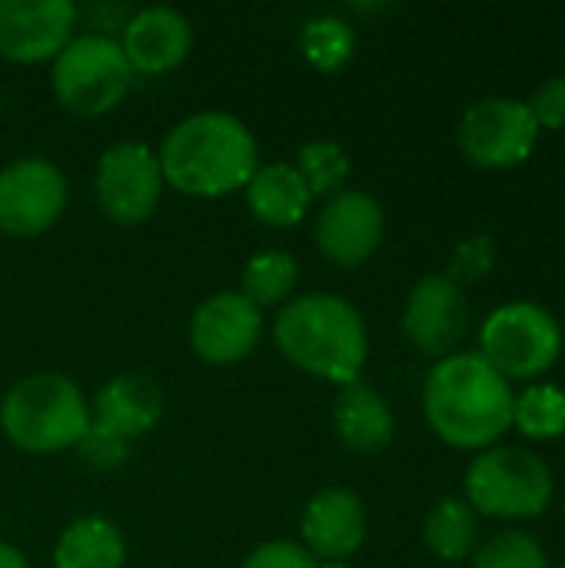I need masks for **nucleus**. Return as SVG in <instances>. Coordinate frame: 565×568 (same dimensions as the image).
<instances>
[{"label":"nucleus","instance_id":"f257e3e1","mask_svg":"<svg viewBox=\"0 0 565 568\" xmlns=\"http://www.w3.org/2000/svg\"><path fill=\"white\" fill-rule=\"evenodd\" d=\"M516 393L480 353L440 359L423 386L430 429L453 449H493L513 429Z\"/></svg>","mask_w":565,"mask_h":568},{"label":"nucleus","instance_id":"f03ea898","mask_svg":"<svg viewBox=\"0 0 565 568\" xmlns=\"http://www.w3.org/2000/svg\"><path fill=\"white\" fill-rule=\"evenodd\" d=\"M163 183L186 196H226L256 173V140L243 120L203 110L180 120L157 153Z\"/></svg>","mask_w":565,"mask_h":568},{"label":"nucleus","instance_id":"7ed1b4c3","mask_svg":"<svg viewBox=\"0 0 565 568\" xmlns=\"http://www.w3.org/2000/svg\"><path fill=\"white\" fill-rule=\"evenodd\" d=\"M276 349L303 373L353 386L366 366L370 339L360 310L333 293L293 300L273 323Z\"/></svg>","mask_w":565,"mask_h":568},{"label":"nucleus","instance_id":"20e7f679","mask_svg":"<svg viewBox=\"0 0 565 568\" xmlns=\"http://www.w3.org/2000/svg\"><path fill=\"white\" fill-rule=\"evenodd\" d=\"M0 429L23 453H60L90 429V406L67 376L33 373L3 396Z\"/></svg>","mask_w":565,"mask_h":568},{"label":"nucleus","instance_id":"39448f33","mask_svg":"<svg viewBox=\"0 0 565 568\" xmlns=\"http://www.w3.org/2000/svg\"><path fill=\"white\" fill-rule=\"evenodd\" d=\"M553 499V469L523 446L483 449L466 473V503L490 519H536Z\"/></svg>","mask_w":565,"mask_h":568},{"label":"nucleus","instance_id":"423d86ee","mask_svg":"<svg viewBox=\"0 0 565 568\" xmlns=\"http://www.w3.org/2000/svg\"><path fill=\"white\" fill-rule=\"evenodd\" d=\"M133 83L120 43L103 33L73 37L53 57V93L77 116H103L123 103Z\"/></svg>","mask_w":565,"mask_h":568},{"label":"nucleus","instance_id":"0eeeda50","mask_svg":"<svg viewBox=\"0 0 565 568\" xmlns=\"http://www.w3.org/2000/svg\"><path fill=\"white\" fill-rule=\"evenodd\" d=\"M563 353L559 320L539 303H506L480 329V356L509 383L539 379Z\"/></svg>","mask_w":565,"mask_h":568},{"label":"nucleus","instance_id":"6e6552de","mask_svg":"<svg viewBox=\"0 0 565 568\" xmlns=\"http://www.w3.org/2000/svg\"><path fill=\"white\" fill-rule=\"evenodd\" d=\"M456 143L473 166L513 170L533 156L539 143V123L529 103L513 97H486L463 113Z\"/></svg>","mask_w":565,"mask_h":568},{"label":"nucleus","instance_id":"1a4fd4ad","mask_svg":"<svg viewBox=\"0 0 565 568\" xmlns=\"http://www.w3.org/2000/svg\"><path fill=\"white\" fill-rule=\"evenodd\" d=\"M97 203L100 210L123 226L147 223L157 213L160 193H163V173L160 160L147 143H117L103 150L97 163Z\"/></svg>","mask_w":565,"mask_h":568},{"label":"nucleus","instance_id":"9d476101","mask_svg":"<svg viewBox=\"0 0 565 568\" xmlns=\"http://www.w3.org/2000/svg\"><path fill=\"white\" fill-rule=\"evenodd\" d=\"M67 206V180L43 156H23L0 170V230L7 236L47 233Z\"/></svg>","mask_w":565,"mask_h":568},{"label":"nucleus","instance_id":"9b49d317","mask_svg":"<svg viewBox=\"0 0 565 568\" xmlns=\"http://www.w3.org/2000/svg\"><path fill=\"white\" fill-rule=\"evenodd\" d=\"M470 329V303L450 276H423L403 310V333L423 353L446 359Z\"/></svg>","mask_w":565,"mask_h":568},{"label":"nucleus","instance_id":"f8f14e48","mask_svg":"<svg viewBox=\"0 0 565 568\" xmlns=\"http://www.w3.org/2000/svg\"><path fill=\"white\" fill-rule=\"evenodd\" d=\"M70 0H0V57L13 63L53 60L73 40Z\"/></svg>","mask_w":565,"mask_h":568},{"label":"nucleus","instance_id":"ddd939ff","mask_svg":"<svg viewBox=\"0 0 565 568\" xmlns=\"http://www.w3.org/2000/svg\"><path fill=\"white\" fill-rule=\"evenodd\" d=\"M383 230V206L363 190H343L330 196V203L320 210L313 223V240L330 263L350 270L366 263L380 250Z\"/></svg>","mask_w":565,"mask_h":568},{"label":"nucleus","instance_id":"4468645a","mask_svg":"<svg viewBox=\"0 0 565 568\" xmlns=\"http://www.w3.org/2000/svg\"><path fill=\"white\" fill-rule=\"evenodd\" d=\"M263 336V316L243 293H216L203 300L190 320V346L213 366L246 359Z\"/></svg>","mask_w":565,"mask_h":568},{"label":"nucleus","instance_id":"2eb2a0df","mask_svg":"<svg viewBox=\"0 0 565 568\" xmlns=\"http://www.w3.org/2000/svg\"><path fill=\"white\" fill-rule=\"evenodd\" d=\"M303 549L320 562L350 559L366 539V509L350 489H323L303 513Z\"/></svg>","mask_w":565,"mask_h":568},{"label":"nucleus","instance_id":"dca6fc26","mask_svg":"<svg viewBox=\"0 0 565 568\" xmlns=\"http://www.w3.org/2000/svg\"><path fill=\"white\" fill-rule=\"evenodd\" d=\"M193 47L190 20L173 7H147L123 27V57L140 73H167L186 60Z\"/></svg>","mask_w":565,"mask_h":568},{"label":"nucleus","instance_id":"f3484780","mask_svg":"<svg viewBox=\"0 0 565 568\" xmlns=\"http://www.w3.org/2000/svg\"><path fill=\"white\" fill-rule=\"evenodd\" d=\"M160 416H163V389L140 373H120L110 383H103L90 413L97 426L120 436L123 443L147 436L160 423Z\"/></svg>","mask_w":565,"mask_h":568},{"label":"nucleus","instance_id":"a211bd4d","mask_svg":"<svg viewBox=\"0 0 565 568\" xmlns=\"http://www.w3.org/2000/svg\"><path fill=\"white\" fill-rule=\"evenodd\" d=\"M333 426H336L340 443L360 456L383 453L396 433L393 409L386 406V399L376 389H370L363 383L343 386V393L333 406Z\"/></svg>","mask_w":565,"mask_h":568},{"label":"nucleus","instance_id":"6ab92c4d","mask_svg":"<svg viewBox=\"0 0 565 568\" xmlns=\"http://www.w3.org/2000/svg\"><path fill=\"white\" fill-rule=\"evenodd\" d=\"M313 203V193L306 190L303 176L293 163H270L256 166V173L246 183V206L250 213L276 230L296 226Z\"/></svg>","mask_w":565,"mask_h":568},{"label":"nucleus","instance_id":"aec40b11","mask_svg":"<svg viewBox=\"0 0 565 568\" xmlns=\"http://www.w3.org/2000/svg\"><path fill=\"white\" fill-rule=\"evenodd\" d=\"M127 546L113 523L100 516H83L70 523L53 549L57 568H123Z\"/></svg>","mask_w":565,"mask_h":568},{"label":"nucleus","instance_id":"412c9836","mask_svg":"<svg viewBox=\"0 0 565 568\" xmlns=\"http://www.w3.org/2000/svg\"><path fill=\"white\" fill-rule=\"evenodd\" d=\"M476 532H480L476 513L460 496L440 499L423 523L426 549L443 562H463L476 549Z\"/></svg>","mask_w":565,"mask_h":568},{"label":"nucleus","instance_id":"4be33fe9","mask_svg":"<svg viewBox=\"0 0 565 568\" xmlns=\"http://www.w3.org/2000/svg\"><path fill=\"white\" fill-rule=\"evenodd\" d=\"M513 426L533 443L565 436V389L553 383H536L523 389L513 403Z\"/></svg>","mask_w":565,"mask_h":568},{"label":"nucleus","instance_id":"5701e85b","mask_svg":"<svg viewBox=\"0 0 565 568\" xmlns=\"http://www.w3.org/2000/svg\"><path fill=\"white\" fill-rule=\"evenodd\" d=\"M296 280H300V266L290 253L263 250V253L250 256V263L243 270V296L256 310L276 306V303L290 300V293L296 290Z\"/></svg>","mask_w":565,"mask_h":568},{"label":"nucleus","instance_id":"b1692460","mask_svg":"<svg viewBox=\"0 0 565 568\" xmlns=\"http://www.w3.org/2000/svg\"><path fill=\"white\" fill-rule=\"evenodd\" d=\"M300 50L310 67L333 73L350 63V57L356 50V33L340 17H313V20H306V27L300 33Z\"/></svg>","mask_w":565,"mask_h":568},{"label":"nucleus","instance_id":"393cba45","mask_svg":"<svg viewBox=\"0 0 565 568\" xmlns=\"http://www.w3.org/2000/svg\"><path fill=\"white\" fill-rule=\"evenodd\" d=\"M296 173L313 196H336L350 180V156L333 140H310L296 156Z\"/></svg>","mask_w":565,"mask_h":568},{"label":"nucleus","instance_id":"a878e982","mask_svg":"<svg viewBox=\"0 0 565 568\" xmlns=\"http://www.w3.org/2000/svg\"><path fill=\"white\" fill-rule=\"evenodd\" d=\"M473 568H549V556L529 532L503 529L473 549Z\"/></svg>","mask_w":565,"mask_h":568},{"label":"nucleus","instance_id":"bb28decb","mask_svg":"<svg viewBox=\"0 0 565 568\" xmlns=\"http://www.w3.org/2000/svg\"><path fill=\"white\" fill-rule=\"evenodd\" d=\"M496 260H500V253H496V243H493V236H470V240H463L460 246H456V253H453V263H450V280L456 283V286H463V283H476V280H483V276H490L493 273V266H496Z\"/></svg>","mask_w":565,"mask_h":568},{"label":"nucleus","instance_id":"cd10ccee","mask_svg":"<svg viewBox=\"0 0 565 568\" xmlns=\"http://www.w3.org/2000/svg\"><path fill=\"white\" fill-rule=\"evenodd\" d=\"M77 449H80V459L90 463L93 469H113L127 456V443L120 436L107 433L103 426H97L93 419H90V429L83 433V439L77 443Z\"/></svg>","mask_w":565,"mask_h":568},{"label":"nucleus","instance_id":"c85d7f7f","mask_svg":"<svg viewBox=\"0 0 565 568\" xmlns=\"http://www.w3.org/2000/svg\"><path fill=\"white\" fill-rule=\"evenodd\" d=\"M243 568H320V562L296 542L276 539V542H263L250 552V559Z\"/></svg>","mask_w":565,"mask_h":568},{"label":"nucleus","instance_id":"c756f323","mask_svg":"<svg viewBox=\"0 0 565 568\" xmlns=\"http://www.w3.org/2000/svg\"><path fill=\"white\" fill-rule=\"evenodd\" d=\"M529 110H533L539 130H565V77L546 80L533 93Z\"/></svg>","mask_w":565,"mask_h":568},{"label":"nucleus","instance_id":"7c9ffc66","mask_svg":"<svg viewBox=\"0 0 565 568\" xmlns=\"http://www.w3.org/2000/svg\"><path fill=\"white\" fill-rule=\"evenodd\" d=\"M0 568H27V559H23V552H20V549H13V546L0 542Z\"/></svg>","mask_w":565,"mask_h":568},{"label":"nucleus","instance_id":"2f4dec72","mask_svg":"<svg viewBox=\"0 0 565 568\" xmlns=\"http://www.w3.org/2000/svg\"><path fill=\"white\" fill-rule=\"evenodd\" d=\"M320 568H350V566H346V562H323Z\"/></svg>","mask_w":565,"mask_h":568},{"label":"nucleus","instance_id":"473e14b6","mask_svg":"<svg viewBox=\"0 0 565 568\" xmlns=\"http://www.w3.org/2000/svg\"><path fill=\"white\" fill-rule=\"evenodd\" d=\"M559 568H565V562H563V566H559Z\"/></svg>","mask_w":565,"mask_h":568}]
</instances>
